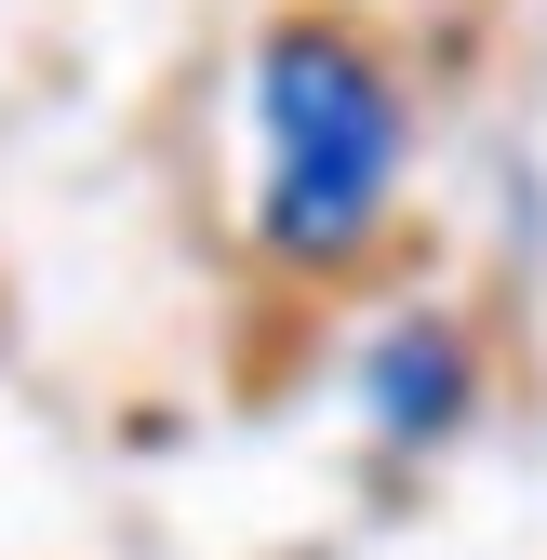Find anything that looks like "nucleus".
<instances>
[{"mask_svg":"<svg viewBox=\"0 0 547 560\" xmlns=\"http://www.w3.org/2000/svg\"><path fill=\"white\" fill-rule=\"evenodd\" d=\"M254 120H267V254L294 267L361 254L374 200L400 174V94L374 81V54L334 27H281L254 67Z\"/></svg>","mask_w":547,"mask_h":560,"instance_id":"obj_1","label":"nucleus"},{"mask_svg":"<svg viewBox=\"0 0 547 560\" xmlns=\"http://www.w3.org/2000/svg\"><path fill=\"white\" fill-rule=\"evenodd\" d=\"M374 413L387 428H441L454 413V334H400V361H374Z\"/></svg>","mask_w":547,"mask_h":560,"instance_id":"obj_2","label":"nucleus"}]
</instances>
